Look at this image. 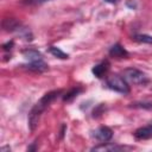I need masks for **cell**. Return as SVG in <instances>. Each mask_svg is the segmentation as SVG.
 Here are the masks:
<instances>
[{
    "instance_id": "1",
    "label": "cell",
    "mask_w": 152,
    "mask_h": 152,
    "mask_svg": "<svg viewBox=\"0 0 152 152\" xmlns=\"http://www.w3.org/2000/svg\"><path fill=\"white\" fill-rule=\"evenodd\" d=\"M61 94V90H52V91H49L46 93L33 107L32 109L30 110V114H28V128L31 132H33L37 126H38V122H39V119H40V115L43 114V112L50 106V103Z\"/></svg>"
},
{
    "instance_id": "2",
    "label": "cell",
    "mask_w": 152,
    "mask_h": 152,
    "mask_svg": "<svg viewBox=\"0 0 152 152\" xmlns=\"http://www.w3.org/2000/svg\"><path fill=\"white\" fill-rule=\"evenodd\" d=\"M122 77L133 83V84H138V86H146L148 83V77L145 72H142L139 69L135 68H127L124 70L122 72Z\"/></svg>"
},
{
    "instance_id": "3",
    "label": "cell",
    "mask_w": 152,
    "mask_h": 152,
    "mask_svg": "<svg viewBox=\"0 0 152 152\" xmlns=\"http://www.w3.org/2000/svg\"><path fill=\"white\" fill-rule=\"evenodd\" d=\"M106 83H107V87L109 89H112V90H114L116 93H120V94L126 95V94H129V91H131L129 86L126 82V80L124 77L119 76V75H112V76H109L107 78Z\"/></svg>"
},
{
    "instance_id": "4",
    "label": "cell",
    "mask_w": 152,
    "mask_h": 152,
    "mask_svg": "<svg viewBox=\"0 0 152 152\" xmlns=\"http://www.w3.org/2000/svg\"><path fill=\"white\" fill-rule=\"evenodd\" d=\"M93 137L96 140L101 141V142H107V141H109L112 139L113 131L107 126H101V127H99L97 129H95L93 132Z\"/></svg>"
},
{
    "instance_id": "5",
    "label": "cell",
    "mask_w": 152,
    "mask_h": 152,
    "mask_svg": "<svg viewBox=\"0 0 152 152\" xmlns=\"http://www.w3.org/2000/svg\"><path fill=\"white\" fill-rule=\"evenodd\" d=\"M134 137H135L138 140L152 139V122L148 124V125H146V126L139 127V128L134 132Z\"/></svg>"
},
{
    "instance_id": "6",
    "label": "cell",
    "mask_w": 152,
    "mask_h": 152,
    "mask_svg": "<svg viewBox=\"0 0 152 152\" xmlns=\"http://www.w3.org/2000/svg\"><path fill=\"white\" fill-rule=\"evenodd\" d=\"M109 55L114 58H127L128 57V52L127 50L121 45V44H114L110 49H109Z\"/></svg>"
},
{
    "instance_id": "7",
    "label": "cell",
    "mask_w": 152,
    "mask_h": 152,
    "mask_svg": "<svg viewBox=\"0 0 152 152\" xmlns=\"http://www.w3.org/2000/svg\"><path fill=\"white\" fill-rule=\"evenodd\" d=\"M108 69H109V63H108V61H103V62H101V63L94 65L93 69H91V72H93L94 76H96L97 78H101V77L108 71Z\"/></svg>"
},
{
    "instance_id": "8",
    "label": "cell",
    "mask_w": 152,
    "mask_h": 152,
    "mask_svg": "<svg viewBox=\"0 0 152 152\" xmlns=\"http://www.w3.org/2000/svg\"><path fill=\"white\" fill-rule=\"evenodd\" d=\"M124 148H125L124 146L114 145V144H110V142H101V145L94 146L91 148V151H104V152L112 151V152H114V151H122Z\"/></svg>"
},
{
    "instance_id": "9",
    "label": "cell",
    "mask_w": 152,
    "mask_h": 152,
    "mask_svg": "<svg viewBox=\"0 0 152 152\" xmlns=\"http://www.w3.org/2000/svg\"><path fill=\"white\" fill-rule=\"evenodd\" d=\"M23 56L28 61V62H37V61H42L43 59V55L34 49H27L23 51Z\"/></svg>"
},
{
    "instance_id": "10",
    "label": "cell",
    "mask_w": 152,
    "mask_h": 152,
    "mask_svg": "<svg viewBox=\"0 0 152 152\" xmlns=\"http://www.w3.org/2000/svg\"><path fill=\"white\" fill-rule=\"evenodd\" d=\"M2 27L6 30V31H17V30H20V24L14 20V19H5L2 21Z\"/></svg>"
},
{
    "instance_id": "11",
    "label": "cell",
    "mask_w": 152,
    "mask_h": 152,
    "mask_svg": "<svg viewBox=\"0 0 152 152\" xmlns=\"http://www.w3.org/2000/svg\"><path fill=\"white\" fill-rule=\"evenodd\" d=\"M26 68L28 70H33V71H44L48 69V65L44 63V61H37V62H30Z\"/></svg>"
},
{
    "instance_id": "12",
    "label": "cell",
    "mask_w": 152,
    "mask_h": 152,
    "mask_svg": "<svg viewBox=\"0 0 152 152\" xmlns=\"http://www.w3.org/2000/svg\"><path fill=\"white\" fill-rule=\"evenodd\" d=\"M49 52L52 55V56H55V57H57V58H59V59H66L68 57H69V55L68 53H65L64 51H62L59 48H57V46H50L49 48Z\"/></svg>"
},
{
    "instance_id": "13",
    "label": "cell",
    "mask_w": 152,
    "mask_h": 152,
    "mask_svg": "<svg viewBox=\"0 0 152 152\" xmlns=\"http://www.w3.org/2000/svg\"><path fill=\"white\" fill-rule=\"evenodd\" d=\"M133 39L138 43H141V44H152V36H148V34L138 33V34L133 36Z\"/></svg>"
},
{
    "instance_id": "14",
    "label": "cell",
    "mask_w": 152,
    "mask_h": 152,
    "mask_svg": "<svg viewBox=\"0 0 152 152\" xmlns=\"http://www.w3.org/2000/svg\"><path fill=\"white\" fill-rule=\"evenodd\" d=\"M82 91V89L81 88H74V89H71L70 91H68L64 96H63V101H65V102H69V101H71L72 99H75L80 93Z\"/></svg>"
},
{
    "instance_id": "15",
    "label": "cell",
    "mask_w": 152,
    "mask_h": 152,
    "mask_svg": "<svg viewBox=\"0 0 152 152\" xmlns=\"http://www.w3.org/2000/svg\"><path fill=\"white\" fill-rule=\"evenodd\" d=\"M131 107L144 108V109H152V102H135V103H132Z\"/></svg>"
},
{
    "instance_id": "16",
    "label": "cell",
    "mask_w": 152,
    "mask_h": 152,
    "mask_svg": "<svg viewBox=\"0 0 152 152\" xmlns=\"http://www.w3.org/2000/svg\"><path fill=\"white\" fill-rule=\"evenodd\" d=\"M46 0H23V2H25V4H30V5H32V4H42V2H45Z\"/></svg>"
},
{
    "instance_id": "17",
    "label": "cell",
    "mask_w": 152,
    "mask_h": 152,
    "mask_svg": "<svg viewBox=\"0 0 152 152\" xmlns=\"http://www.w3.org/2000/svg\"><path fill=\"white\" fill-rule=\"evenodd\" d=\"M12 46H13V40H11V42H8V43H6V44H4V45H2L4 50H11V49H12Z\"/></svg>"
},
{
    "instance_id": "18",
    "label": "cell",
    "mask_w": 152,
    "mask_h": 152,
    "mask_svg": "<svg viewBox=\"0 0 152 152\" xmlns=\"http://www.w3.org/2000/svg\"><path fill=\"white\" fill-rule=\"evenodd\" d=\"M132 1H133V0L127 1V6H129L131 8H135V6H137V5H135V2H133V4H132Z\"/></svg>"
},
{
    "instance_id": "19",
    "label": "cell",
    "mask_w": 152,
    "mask_h": 152,
    "mask_svg": "<svg viewBox=\"0 0 152 152\" xmlns=\"http://www.w3.org/2000/svg\"><path fill=\"white\" fill-rule=\"evenodd\" d=\"M106 2H108V4H116V2H119V0H104Z\"/></svg>"
}]
</instances>
